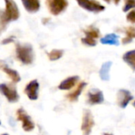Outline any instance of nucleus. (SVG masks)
Returning a JSON list of instances; mask_svg holds the SVG:
<instances>
[{
	"label": "nucleus",
	"mask_w": 135,
	"mask_h": 135,
	"mask_svg": "<svg viewBox=\"0 0 135 135\" xmlns=\"http://www.w3.org/2000/svg\"><path fill=\"white\" fill-rule=\"evenodd\" d=\"M16 56L18 60L23 64H31L34 60L33 46L29 43L16 44Z\"/></svg>",
	"instance_id": "obj_1"
},
{
	"label": "nucleus",
	"mask_w": 135,
	"mask_h": 135,
	"mask_svg": "<svg viewBox=\"0 0 135 135\" xmlns=\"http://www.w3.org/2000/svg\"><path fill=\"white\" fill-rule=\"evenodd\" d=\"M5 10L3 11L4 15L9 22L17 21L20 17V12L16 3L14 0H4Z\"/></svg>",
	"instance_id": "obj_2"
},
{
	"label": "nucleus",
	"mask_w": 135,
	"mask_h": 135,
	"mask_svg": "<svg viewBox=\"0 0 135 135\" xmlns=\"http://www.w3.org/2000/svg\"><path fill=\"white\" fill-rule=\"evenodd\" d=\"M46 5L50 14L57 16L67 9L69 2L68 0H46Z\"/></svg>",
	"instance_id": "obj_3"
},
{
	"label": "nucleus",
	"mask_w": 135,
	"mask_h": 135,
	"mask_svg": "<svg viewBox=\"0 0 135 135\" xmlns=\"http://www.w3.org/2000/svg\"><path fill=\"white\" fill-rule=\"evenodd\" d=\"M76 1L81 8L89 12L97 14L105 10V7L96 0H76Z\"/></svg>",
	"instance_id": "obj_4"
},
{
	"label": "nucleus",
	"mask_w": 135,
	"mask_h": 135,
	"mask_svg": "<svg viewBox=\"0 0 135 135\" xmlns=\"http://www.w3.org/2000/svg\"><path fill=\"white\" fill-rule=\"evenodd\" d=\"M0 93L3 95L10 103H16L19 99V95L16 88L13 85L1 84H0Z\"/></svg>",
	"instance_id": "obj_5"
},
{
	"label": "nucleus",
	"mask_w": 135,
	"mask_h": 135,
	"mask_svg": "<svg viewBox=\"0 0 135 135\" xmlns=\"http://www.w3.org/2000/svg\"><path fill=\"white\" fill-rule=\"evenodd\" d=\"M95 126V121L91 112L89 110H84L81 129L83 135H90L93 126Z\"/></svg>",
	"instance_id": "obj_6"
},
{
	"label": "nucleus",
	"mask_w": 135,
	"mask_h": 135,
	"mask_svg": "<svg viewBox=\"0 0 135 135\" xmlns=\"http://www.w3.org/2000/svg\"><path fill=\"white\" fill-rule=\"evenodd\" d=\"M17 118H18V120L22 121V128L25 131L30 132L34 129L35 125L33 122L31 120L30 116L25 111L24 109L20 108L17 110Z\"/></svg>",
	"instance_id": "obj_7"
},
{
	"label": "nucleus",
	"mask_w": 135,
	"mask_h": 135,
	"mask_svg": "<svg viewBox=\"0 0 135 135\" xmlns=\"http://www.w3.org/2000/svg\"><path fill=\"white\" fill-rule=\"evenodd\" d=\"M104 101V96L102 91L99 89H91L88 93V103L90 105L101 104Z\"/></svg>",
	"instance_id": "obj_8"
},
{
	"label": "nucleus",
	"mask_w": 135,
	"mask_h": 135,
	"mask_svg": "<svg viewBox=\"0 0 135 135\" xmlns=\"http://www.w3.org/2000/svg\"><path fill=\"white\" fill-rule=\"evenodd\" d=\"M39 83L37 80H31L25 88V93L31 100H37L38 98Z\"/></svg>",
	"instance_id": "obj_9"
},
{
	"label": "nucleus",
	"mask_w": 135,
	"mask_h": 135,
	"mask_svg": "<svg viewBox=\"0 0 135 135\" xmlns=\"http://www.w3.org/2000/svg\"><path fill=\"white\" fill-rule=\"evenodd\" d=\"M133 99V95L128 90L121 89L118 91L117 95V102L120 107L126 108L129 103Z\"/></svg>",
	"instance_id": "obj_10"
},
{
	"label": "nucleus",
	"mask_w": 135,
	"mask_h": 135,
	"mask_svg": "<svg viewBox=\"0 0 135 135\" xmlns=\"http://www.w3.org/2000/svg\"><path fill=\"white\" fill-rule=\"evenodd\" d=\"M0 69H2L10 77V79L12 80L13 83L17 84L21 80V76H20L19 73L16 70L12 69H11V68H9L5 64V62L3 61V60H0Z\"/></svg>",
	"instance_id": "obj_11"
},
{
	"label": "nucleus",
	"mask_w": 135,
	"mask_h": 135,
	"mask_svg": "<svg viewBox=\"0 0 135 135\" xmlns=\"http://www.w3.org/2000/svg\"><path fill=\"white\" fill-rule=\"evenodd\" d=\"M24 8L30 14L37 13L41 7L40 0H22Z\"/></svg>",
	"instance_id": "obj_12"
},
{
	"label": "nucleus",
	"mask_w": 135,
	"mask_h": 135,
	"mask_svg": "<svg viewBox=\"0 0 135 135\" xmlns=\"http://www.w3.org/2000/svg\"><path fill=\"white\" fill-rule=\"evenodd\" d=\"M79 79L80 78L78 76H70L69 78L65 79L64 80H63L58 86V88L60 90H69L76 84V83L79 81Z\"/></svg>",
	"instance_id": "obj_13"
},
{
	"label": "nucleus",
	"mask_w": 135,
	"mask_h": 135,
	"mask_svg": "<svg viewBox=\"0 0 135 135\" xmlns=\"http://www.w3.org/2000/svg\"><path fill=\"white\" fill-rule=\"evenodd\" d=\"M112 66L111 61H107L103 63L99 70V77L103 81H108L110 80V70Z\"/></svg>",
	"instance_id": "obj_14"
},
{
	"label": "nucleus",
	"mask_w": 135,
	"mask_h": 135,
	"mask_svg": "<svg viewBox=\"0 0 135 135\" xmlns=\"http://www.w3.org/2000/svg\"><path fill=\"white\" fill-rule=\"evenodd\" d=\"M86 86H87V83L86 82H81L77 86V88H76V90L74 91H73V92H71L69 94H68L66 95L67 99H69V101H71V102H76V101H77L78 99H79V96L81 95L83 90L84 89V88Z\"/></svg>",
	"instance_id": "obj_15"
},
{
	"label": "nucleus",
	"mask_w": 135,
	"mask_h": 135,
	"mask_svg": "<svg viewBox=\"0 0 135 135\" xmlns=\"http://www.w3.org/2000/svg\"><path fill=\"white\" fill-rule=\"evenodd\" d=\"M119 36L115 33H109L107 34L105 37H102L100 39V42L103 45H119V41H118Z\"/></svg>",
	"instance_id": "obj_16"
},
{
	"label": "nucleus",
	"mask_w": 135,
	"mask_h": 135,
	"mask_svg": "<svg viewBox=\"0 0 135 135\" xmlns=\"http://www.w3.org/2000/svg\"><path fill=\"white\" fill-rule=\"evenodd\" d=\"M122 59L133 71H135V49L126 52L123 55Z\"/></svg>",
	"instance_id": "obj_17"
},
{
	"label": "nucleus",
	"mask_w": 135,
	"mask_h": 135,
	"mask_svg": "<svg viewBox=\"0 0 135 135\" xmlns=\"http://www.w3.org/2000/svg\"><path fill=\"white\" fill-rule=\"evenodd\" d=\"M126 37L122 38V43L123 45H126L130 43L135 38V27L134 26H129L126 29Z\"/></svg>",
	"instance_id": "obj_18"
},
{
	"label": "nucleus",
	"mask_w": 135,
	"mask_h": 135,
	"mask_svg": "<svg viewBox=\"0 0 135 135\" xmlns=\"http://www.w3.org/2000/svg\"><path fill=\"white\" fill-rule=\"evenodd\" d=\"M64 55V50L62 49H52L51 52H47V56L49 60L55 61L60 59Z\"/></svg>",
	"instance_id": "obj_19"
},
{
	"label": "nucleus",
	"mask_w": 135,
	"mask_h": 135,
	"mask_svg": "<svg viewBox=\"0 0 135 135\" xmlns=\"http://www.w3.org/2000/svg\"><path fill=\"white\" fill-rule=\"evenodd\" d=\"M84 32L85 33V37L94 38V39H97L100 34L99 29H97L94 26H89L87 30H84Z\"/></svg>",
	"instance_id": "obj_20"
},
{
	"label": "nucleus",
	"mask_w": 135,
	"mask_h": 135,
	"mask_svg": "<svg viewBox=\"0 0 135 135\" xmlns=\"http://www.w3.org/2000/svg\"><path fill=\"white\" fill-rule=\"evenodd\" d=\"M10 22L7 21L4 15L3 11L0 10V35H1L7 28V26Z\"/></svg>",
	"instance_id": "obj_21"
},
{
	"label": "nucleus",
	"mask_w": 135,
	"mask_h": 135,
	"mask_svg": "<svg viewBox=\"0 0 135 135\" xmlns=\"http://www.w3.org/2000/svg\"><path fill=\"white\" fill-rule=\"evenodd\" d=\"M135 8V0H125V4L122 8L123 12H127Z\"/></svg>",
	"instance_id": "obj_22"
},
{
	"label": "nucleus",
	"mask_w": 135,
	"mask_h": 135,
	"mask_svg": "<svg viewBox=\"0 0 135 135\" xmlns=\"http://www.w3.org/2000/svg\"><path fill=\"white\" fill-rule=\"evenodd\" d=\"M81 42L87 45V46H91V47H94L97 44V41H96V39H94V38H91V37H83L81 39Z\"/></svg>",
	"instance_id": "obj_23"
},
{
	"label": "nucleus",
	"mask_w": 135,
	"mask_h": 135,
	"mask_svg": "<svg viewBox=\"0 0 135 135\" xmlns=\"http://www.w3.org/2000/svg\"><path fill=\"white\" fill-rule=\"evenodd\" d=\"M126 20L130 23H135V10H133L127 14Z\"/></svg>",
	"instance_id": "obj_24"
},
{
	"label": "nucleus",
	"mask_w": 135,
	"mask_h": 135,
	"mask_svg": "<svg viewBox=\"0 0 135 135\" xmlns=\"http://www.w3.org/2000/svg\"><path fill=\"white\" fill-rule=\"evenodd\" d=\"M15 41V37H10L8 38H5L2 41V44L3 45H7V44H10L11 42H13Z\"/></svg>",
	"instance_id": "obj_25"
},
{
	"label": "nucleus",
	"mask_w": 135,
	"mask_h": 135,
	"mask_svg": "<svg viewBox=\"0 0 135 135\" xmlns=\"http://www.w3.org/2000/svg\"><path fill=\"white\" fill-rule=\"evenodd\" d=\"M104 2H106L107 3L110 4V3H114V5H118L121 0H103Z\"/></svg>",
	"instance_id": "obj_26"
},
{
	"label": "nucleus",
	"mask_w": 135,
	"mask_h": 135,
	"mask_svg": "<svg viewBox=\"0 0 135 135\" xmlns=\"http://www.w3.org/2000/svg\"><path fill=\"white\" fill-rule=\"evenodd\" d=\"M103 135H113L112 133H104Z\"/></svg>",
	"instance_id": "obj_27"
},
{
	"label": "nucleus",
	"mask_w": 135,
	"mask_h": 135,
	"mask_svg": "<svg viewBox=\"0 0 135 135\" xmlns=\"http://www.w3.org/2000/svg\"><path fill=\"white\" fill-rule=\"evenodd\" d=\"M133 107H135V101H134V102H133Z\"/></svg>",
	"instance_id": "obj_28"
},
{
	"label": "nucleus",
	"mask_w": 135,
	"mask_h": 135,
	"mask_svg": "<svg viewBox=\"0 0 135 135\" xmlns=\"http://www.w3.org/2000/svg\"><path fill=\"white\" fill-rule=\"evenodd\" d=\"M2 135H9L8 133H3V134H2Z\"/></svg>",
	"instance_id": "obj_29"
},
{
	"label": "nucleus",
	"mask_w": 135,
	"mask_h": 135,
	"mask_svg": "<svg viewBox=\"0 0 135 135\" xmlns=\"http://www.w3.org/2000/svg\"><path fill=\"white\" fill-rule=\"evenodd\" d=\"M0 125H1V121H0Z\"/></svg>",
	"instance_id": "obj_30"
}]
</instances>
